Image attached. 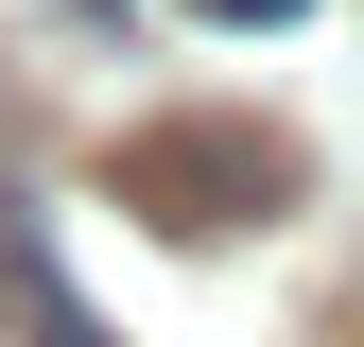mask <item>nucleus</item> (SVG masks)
I'll return each instance as SVG.
<instances>
[{
	"label": "nucleus",
	"mask_w": 364,
	"mask_h": 347,
	"mask_svg": "<svg viewBox=\"0 0 364 347\" xmlns=\"http://www.w3.org/2000/svg\"><path fill=\"white\" fill-rule=\"evenodd\" d=\"M105 191L139 208V226H173V243H225V226H260V208L295 191V139H260V122H139V139L105 156Z\"/></svg>",
	"instance_id": "nucleus-1"
},
{
	"label": "nucleus",
	"mask_w": 364,
	"mask_h": 347,
	"mask_svg": "<svg viewBox=\"0 0 364 347\" xmlns=\"http://www.w3.org/2000/svg\"><path fill=\"white\" fill-rule=\"evenodd\" d=\"M208 35H278V18H312V0H191Z\"/></svg>",
	"instance_id": "nucleus-3"
},
{
	"label": "nucleus",
	"mask_w": 364,
	"mask_h": 347,
	"mask_svg": "<svg viewBox=\"0 0 364 347\" xmlns=\"http://www.w3.org/2000/svg\"><path fill=\"white\" fill-rule=\"evenodd\" d=\"M18 295H35V330H53V347H105V330H87V295H70L53 260H35V243H18Z\"/></svg>",
	"instance_id": "nucleus-2"
}]
</instances>
